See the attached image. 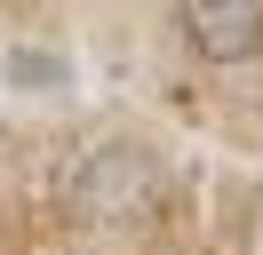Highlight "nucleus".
I'll use <instances>...</instances> for the list:
<instances>
[{"instance_id":"f257e3e1","label":"nucleus","mask_w":263,"mask_h":255,"mask_svg":"<svg viewBox=\"0 0 263 255\" xmlns=\"http://www.w3.org/2000/svg\"><path fill=\"white\" fill-rule=\"evenodd\" d=\"M64 207H72V223H96V231L152 215V207H160V159H152L144 143H96V152L72 168Z\"/></svg>"},{"instance_id":"f03ea898","label":"nucleus","mask_w":263,"mask_h":255,"mask_svg":"<svg viewBox=\"0 0 263 255\" xmlns=\"http://www.w3.org/2000/svg\"><path fill=\"white\" fill-rule=\"evenodd\" d=\"M192 48L208 64H247L263 48V0H192Z\"/></svg>"},{"instance_id":"7ed1b4c3","label":"nucleus","mask_w":263,"mask_h":255,"mask_svg":"<svg viewBox=\"0 0 263 255\" xmlns=\"http://www.w3.org/2000/svg\"><path fill=\"white\" fill-rule=\"evenodd\" d=\"M247 255H263V207H255V231H247Z\"/></svg>"}]
</instances>
